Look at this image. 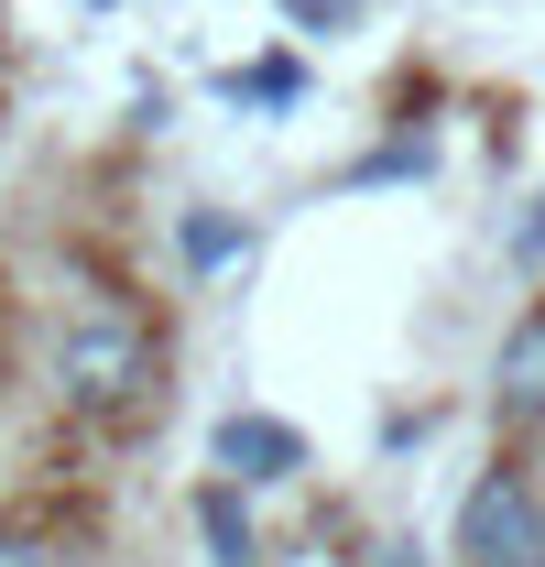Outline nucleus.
<instances>
[{"label": "nucleus", "mask_w": 545, "mask_h": 567, "mask_svg": "<svg viewBox=\"0 0 545 567\" xmlns=\"http://www.w3.org/2000/svg\"><path fill=\"white\" fill-rule=\"evenodd\" d=\"M153 371H164V339H153V317L121 306V295H76L66 317H55V339H44V382L88 425H132L153 404Z\"/></svg>", "instance_id": "nucleus-1"}, {"label": "nucleus", "mask_w": 545, "mask_h": 567, "mask_svg": "<svg viewBox=\"0 0 545 567\" xmlns=\"http://www.w3.org/2000/svg\"><path fill=\"white\" fill-rule=\"evenodd\" d=\"M459 557L470 567H545V492L524 458L480 470L470 502H459Z\"/></svg>", "instance_id": "nucleus-2"}, {"label": "nucleus", "mask_w": 545, "mask_h": 567, "mask_svg": "<svg viewBox=\"0 0 545 567\" xmlns=\"http://www.w3.org/2000/svg\"><path fill=\"white\" fill-rule=\"evenodd\" d=\"M491 404H502V425H545V306L502 339V371H491Z\"/></svg>", "instance_id": "nucleus-3"}, {"label": "nucleus", "mask_w": 545, "mask_h": 567, "mask_svg": "<svg viewBox=\"0 0 545 567\" xmlns=\"http://www.w3.org/2000/svg\"><path fill=\"white\" fill-rule=\"evenodd\" d=\"M218 458H229L240 481H295V470H306V436L272 425V415H229L218 425Z\"/></svg>", "instance_id": "nucleus-4"}, {"label": "nucleus", "mask_w": 545, "mask_h": 567, "mask_svg": "<svg viewBox=\"0 0 545 567\" xmlns=\"http://www.w3.org/2000/svg\"><path fill=\"white\" fill-rule=\"evenodd\" d=\"M197 524H207V546H218V567H251V535H240L229 492H207V502H197Z\"/></svg>", "instance_id": "nucleus-5"}, {"label": "nucleus", "mask_w": 545, "mask_h": 567, "mask_svg": "<svg viewBox=\"0 0 545 567\" xmlns=\"http://www.w3.org/2000/svg\"><path fill=\"white\" fill-rule=\"evenodd\" d=\"M295 87H306V66H295V55H272V66H240V76H229V99H295Z\"/></svg>", "instance_id": "nucleus-6"}, {"label": "nucleus", "mask_w": 545, "mask_h": 567, "mask_svg": "<svg viewBox=\"0 0 545 567\" xmlns=\"http://www.w3.org/2000/svg\"><path fill=\"white\" fill-rule=\"evenodd\" d=\"M0 567H44V557H33V546H22V535H0Z\"/></svg>", "instance_id": "nucleus-7"}, {"label": "nucleus", "mask_w": 545, "mask_h": 567, "mask_svg": "<svg viewBox=\"0 0 545 567\" xmlns=\"http://www.w3.org/2000/svg\"><path fill=\"white\" fill-rule=\"evenodd\" d=\"M393 567H425V557H414V546H404V557H393Z\"/></svg>", "instance_id": "nucleus-8"}]
</instances>
